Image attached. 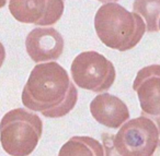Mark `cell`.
<instances>
[{"instance_id": "cell-1", "label": "cell", "mask_w": 160, "mask_h": 156, "mask_svg": "<svg viewBox=\"0 0 160 156\" xmlns=\"http://www.w3.org/2000/svg\"><path fill=\"white\" fill-rule=\"evenodd\" d=\"M23 106L46 118H62L75 108L78 90L58 62L38 64L22 91Z\"/></svg>"}, {"instance_id": "cell-2", "label": "cell", "mask_w": 160, "mask_h": 156, "mask_svg": "<svg viewBox=\"0 0 160 156\" xmlns=\"http://www.w3.org/2000/svg\"><path fill=\"white\" fill-rule=\"evenodd\" d=\"M94 30L107 47L127 51L142 40L146 26L139 14L131 12L116 2H107L94 17Z\"/></svg>"}, {"instance_id": "cell-3", "label": "cell", "mask_w": 160, "mask_h": 156, "mask_svg": "<svg viewBox=\"0 0 160 156\" xmlns=\"http://www.w3.org/2000/svg\"><path fill=\"white\" fill-rule=\"evenodd\" d=\"M104 155L150 156L159 145L158 125L145 115L126 120L116 134L103 133Z\"/></svg>"}, {"instance_id": "cell-4", "label": "cell", "mask_w": 160, "mask_h": 156, "mask_svg": "<svg viewBox=\"0 0 160 156\" xmlns=\"http://www.w3.org/2000/svg\"><path fill=\"white\" fill-rule=\"evenodd\" d=\"M43 132V122L38 115L16 108L0 121V143L12 156H28L35 149Z\"/></svg>"}, {"instance_id": "cell-5", "label": "cell", "mask_w": 160, "mask_h": 156, "mask_svg": "<svg viewBox=\"0 0 160 156\" xmlns=\"http://www.w3.org/2000/svg\"><path fill=\"white\" fill-rule=\"evenodd\" d=\"M70 73L78 87L94 93L107 92L116 78L114 64L93 50L79 54L71 64Z\"/></svg>"}, {"instance_id": "cell-6", "label": "cell", "mask_w": 160, "mask_h": 156, "mask_svg": "<svg viewBox=\"0 0 160 156\" xmlns=\"http://www.w3.org/2000/svg\"><path fill=\"white\" fill-rule=\"evenodd\" d=\"M9 10L18 22L52 26L62 17L65 0H9Z\"/></svg>"}, {"instance_id": "cell-7", "label": "cell", "mask_w": 160, "mask_h": 156, "mask_svg": "<svg viewBox=\"0 0 160 156\" xmlns=\"http://www.w3.org/2000/svg\"><path fill=\"white\" fill-rule=\"evenodd\" d=\"M65 42L62 34L53 27H35L25 38V49L36 64L55 61L64 51Z\"/></svg>"}, {"instance_id": "cell-8", "label": "cell", "mask_w": 160, "mask_h": 156, "mask_svg": "<svg viewBox=\"0 0 160 156\" xmlns=\"http://www.w3.org/2000/svg\"><path fill=\"white\" fill-rule=\"evenodd\" d=\"M133 88L137 93L142 115L159 117L160 114V66L150 64L137 72Z\"/></svg>"}, {"instance_id": "cell-9", "label": "cell", "mask_w": 160, "mask_h": 156, "mask_svg": "<svg viewBox=\"0 0 160 156\" xmlns=\"http://www.w3.org/2000/svg\"><path fill=\"white\" fill-rule=\"evenodd\" d=\"M90 112L97 122L111 129H118L129 119L126 104L109 93H100L90 103Z\"/></svg>"}, {"instance_id": "cell-10", "label": "cell", "mask_w": 160, "mask_h": 156, "mask_svg": "<svg viewBox=\"0 0 160 156\" xmlns=\"http://www.w3.org/2000/svg\"><path fill=\"white\" fill-rule=\"evenodd\" d=\"M58 155L102 156L104 155V149L103 145L91 136H72L62 145Z\"/></svg>"}, {"instance_id": "cell-11", "label": "cell", "mask_w": 160, "mask_h": 156, "mask_svg": "<svg viewBox=\"0 0 160 156\" xmlns=\"http://www.w3.org/2000/svg\"><path fill=\"white\" fill-rule=\"evenodd\" d=\"M133 10L142 17L147 32H159L160 0H135Z\"/></svg>"}, {"instance_id": "cell-12", "label": "cell", "mask_w": 160, "mask_h": 156, "mask_svg": "<svg viewBox=\"0 0 160 156\" xmlns=\"http://www.w3.org/2000/svg\"><path fill=\"white\" fill-rule=\"evenodd\" d=\"M5 59H6V49H5V46L2 45V43L0 42V68L2 67L3 62H5Z\"/></svg>"}, {"instance_id": "cell-13", "label": "cell", "mask_w": 160, "mask_h": 156, "mask_svg": "<svg viewBox=\"0 0 160 156\" xmlns=\"http://www.w3.org/2000/svg\"><path fill=\"white\" fill-rule=\"evenodd\" d=\"M97 1H100V2L107 3V2H115V1H118V0H97Z\"/></svg>"}, {"instance_id": "cell-14", "label": "cell", "mask_w": 160, "mask_h": 156, "mask_svg": "<svg viewBox=\"0 0 160 156\" xmlns=\"http://www.w3.org/2000/svg\"><path fill=\"white\" fill-rule=\"evenodd\" d=\"M7 1H8V0H0V9L5 7L6 3H7Z\"/></svg>"}]
</instances>
